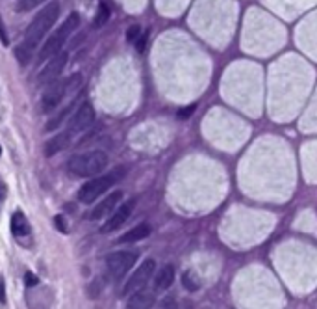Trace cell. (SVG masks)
Masks as SVG:
<instances>
[{
  "label": "cell",
  "mask_w": 317,
  "mask_h": 309,
  "mask_svg": "<svg viewBox=\"0 0 317 309\" xmlns=\"http://www.w3.org/2000/svg\"><path fill=\"white\" fill-rule=\"evenodd\" d=\"M123 175V168H117V171H111L110 175H104V177H95V179L88 181L86 185H82L78 190V201L82 203H93L95 199H98L104 192H108L110 187L119 181V177Z\"/></svg>",
  "instance_id": "cell-5"
},
{
  "label": "cell",
  "mask_w": 317,
  "mask_h": 309,
  "mask_svg": "<svg viewBox=\"0 0 317 309\" xmlns=\"http://www.w3.org/2000/svg\"><path fill=\"white\" fill-rule=\"evenodd\" d=\"M71 136H72V132H69V130H63V132L56 134L54 138H50L47 144H45V154H47V156H54L56 153L67 149L69 144H71Z\"/></svg>",
  "instance_id": "cell-12"
},
{
  "label": "cell",
  "mask_w": 317,
  "mask_h": 309,
  "mask_svg": "<svg viewBox=\"0 0 317 309\" xmlns=\"http://www.w3.org/2000/svg\"><path fill=\"white\" fill-rule=\"evenodd\" d=\"M175 265H163L154 276V289L156 291H165L175 281Z\"/></svg>",
  "instance_id": "cell-13"
},
{
  "label": "cell",
  "mask_w": 317,
  "mask_h": 309,
  "mask_svg": "<svg viewBox=\"0 0 317 309\" xmlns=\"http://www.w3.org/2000/svg\"><path fill=\"white\" fill-rule=\"evenodd\" d=\"M182 287L190 293H195V291L200 289V279L193 270H186L182 274Z\"/></svg>",
  "instance_id": "cell-18"
},
{
  "label": "cell",
  "mask_w": 317,
  "mask_h": 309,
  "mask_svg": "<svg viewBox=\"0 0 317 309\" xmlns=\"http://www.w3.org/2000/svg\"><path fill=\"white\" fill-rule=\"evenodd\" d=\"M58 15H60V4L58 2H50L48 6H45L35 15V19L28 25L26 32H24V38L21 41V45L15 49V58L19 64L21 65L30 64V60L33 58V50L37 49V45H39L41 41H43V38L48 34V30L52 28V25L58 21Z\"/></svg>",
  "instance_id": "cell-1"
},
{
  "label": "cell",
  "mask_w": 317,
  "mask_h": 309,
  "mask_svg": "<svg viewBox=\"0 0 317 309\" xmlns=\"http://www.w3.org/2000/svg\"><path fill=\"white\" fill-rule=\"evenodd\" d=\"M76 106H78V101H72V103H71L69 106H65L63 110H60V112H58V114H56L54 117H52V119H50V121L47 123V127H45V130H54V129H58L60 125H63L65 117L71 114V112L74 110V108H76Z\"/></svg>",
  "instance_id": "cell-17"
},
{
  "label": "cell",
  "mask_w": 317,
  "mask_h": 309,
  "mask_svg": "<svg viewBox=\"0 0 317 309\" xmlns=\"http://www.w3.org/2000/svg\"><path fill=\"white\" fill-rule=\"evenodd\" d=\"M67 60H69L67 52H58L56 56L47 60V64L43 65V69H41L39 75H37V84H39V86H45V84L54 82L56 78L60 77V73L63 71Z\"/></svg>",
  "instance_id": "cell-8"
},
{
  "label": "cell",
  "mask_w": 317,
  "mask_h": 309,
  "mask_svg": "<svg viewBox=\"0 0 317 309\" xmlns=\"http://www.w3.org/2000/svg\"><path fill=\"white\" fill-rule=\"evenodd\" d=\"M78 25H80V15L78 13H71V15L65 19L63 25L60 26V28L48 38L47 43L43 45V49L39 50L37 60H39V62H47V60H50L52 56H56L58 52H62L65 41L69 39V36L76 30V26Z\"/></svg>",
  "instance_id": "cell-3"
},
{
  "label": "cell",
  "mask_w": 317,
  "mask_h": 309,
  "mask_svg": "<svg viewBox=\"0 0 317 309\" xmlns=\"http://www.w3.org/2000/svg\"><path fill=\"white\" fill-rule=\"evenodd\" d=\"M154 304V294L147 291H135L134 296L130 298L127 309H151Z\"/></svg>",
  "instance_id": "cell-14"
},
{
  "label": "cell",
  "mask_w": 317,
  "mask_h": 309,
  "mask_svg": "<svg viewBox=\"0 0 317 309\" xmlns=\"http://www.w3.org/2000/svg\"><path fill=\"white\" fill-rule=\"evenodd\" d=\"M154 270H156V263H154V259H145L141 265H139V269L135 270L134 274L130 276V279L125 283V289L121 291V294L125 296V294H130V293H135V291L145 289V285L149 283V279L152 277Z\"/></svg>",
  "instance_id": "cell-7"
},
{
  "label": "cell",
  "mask_w": 317,
  "mask_h": 309,
  "mask_svg": "<svg viewBox=\"0 0 317 309\" xmlns=\"http://www.w3.org/2000/svg\"><path fill=\"white\" fill-rule=\"evenodd\" d=\"M80 84H82V75L80 73H74L69 80H58L56 78L54 82L47 84L48 88L45 90L43 97H41V108H43V112H52L56 106L63 101L65 95L69 91L76 90Z\"/></svg>",
  "instance_id": "cell-4"
},
{
  "label": "cell",
  "mask_w": 317,
  "mask_h": 309,
  "mask_svg": "<svg viewBox=\"0 0 317 309\" xmlns=\"http://www.w3.org/2000/svg\"><path fill=\"white\" fill-rule=\"evenodd\" d=\"M95 121V108L91 106V103H82V105L76 108L74 116L71 117V123H69V132H80V130L89 129Z\"/></svg>",
  "instance_id": "cell-9"
},
{
  "label": "cell",
  "mask_w": 317,
  "mask_h": 309,
  "mask_svg": "<svg viewBox=\"0 0 317 309\" xmlns=\"http://www.w3.org/2000/svg\"><path fill=\"white\" fill-rule=\"evenodd\" d=\"M121 197H123V192L121 190H115V192H111L106 199H102L98 205H95V209L89 212L88 218L89 220H98V218H104V216H110L113 209H115V205L121 201Z\"/></svg>",
  "instance_id": "cell-11"
},
{
  "label": "cell",
  "mask_w": 317,
  "mask_h": 309,
  "mask_svg": "<svg viewBox=\"0 0 317 309\" xmlns=\"http://www.w3.org/2000/svg\"><path fill=\"white\" fill-rule=\"evenodd\" d=\"M100 289H102V283H100V281L91 283V285H89V296H91V298L98 296V294H100Z\"/></svg>",
  "instance_id": "cell-25"
},
{
  "label": "cell",
  "mask_w": 317,
  "mask_h": 309,
  "mask_svg": "<svg viewBox=\"0 0 317 309\" xmlns=\"http://www.w3.org/2000/svg\"><path fill=\"white\" fill-rule=\"evenodd\" d=\"M193 110H195V105L186 106V108H182V110L178 112V117H180V119H186V117H190V116L193 114Z\"/></svg>",
  "instance_id": "cell-27"
},
{
  "label": "cell",
  "mask_w": 317,
  "mask_h": 309,
  "mask_svg": "<svg viewBox=\"0 0 317 309\" xmlns=\"http://www.w3.org/2000/svg\"><path fill=\"white\" fill-rule=\"evenodd\" d=\"M24 283H26V287H35V285L39 283V279H37V276H35V274L28 272V274L24 276Z\"/></svg>",
  "instance_id": "cell-24"
},
{
  "label": "cell",
  "mask_w": 317,
  "mask_h": 309,
  "mask_svg": "<svg viewBox=\"0 0 317 309\" xmlns=\"http://www.w3.org/2000/svg\"><path fill=\"white\" fill-rule=\"evenodd\" d=\"M0 154H2V147H0Z\"/></svg>",
  "instance_id": "cell-31"
},
{
  "label": "cell",
  "mask_w": 317,
  "mask_h": 309,
  "mask_svg": "<svg viewBox=\"0 0 317 309\" xmlns=\"http://www.w3.org/2000/svg\"><path fill=\"white\" fill-rule=\"evenodd\" d=\"M0 197H6V188H4V185H0Z\"/></svg>",
  "instance_id": "cell-30"
},
{
  "label": "cell",
  "mask_w": 317,
  "mask_h": 309,
  "mask_svg": "<svg viewBox=\"0 0 317 309\" xmlns=\"http://www.w3.org/2000/svg\"><path fill=\"white\" fill-rule=\"evenodd\" d=\"M139 36H141V26H139V25H132L130 28H128L127 39L130 41V43H134V41L139 39Z\"/></svg>",
  "instance_id": "cell-21"
},
{
  "label": "cell",
  "mask_w": 317,
  "mask_h": 309,
  "mask_svg": "<svg viewBox=\"0 0 317 309\" xmlns=\"http://www.w3.org/2000/svg\"><path fill=\"white\" fill-rule=\"evenodd\" d=\"M108 166V154L104 151H88L72 154L67 162V170L76 177H95Z\"/></svg>",
  "instance_id": "cell-2"
},
{
  "label": "cell",
  "mask_w": 317,
  "mask_h": 309,
  "mask_svg": "<svg viewBox=\"0 0 317 309\" xmlns=\"http://www.w3.org/2000/svg\"><path fill=\"white\" fill-rule=\"evenodd\" d=\"M0 43H2V45H6V47H8V43H9L8 30H6V26H4V21H2V17H0Z\"/></svg>",
  "instance_id": "cell-22"
},
{
  "label": "cell",
  "mask_w": 317,
  "mask_h": 309,
  "mask_svg": "<svg viewBox=\"0 0 317 309\" xmlns=\"http://www.w3.org/2000/svg\"><path fill=\"white\" fill-rule=\"evenodd\" d=\"M137 261L135 252H117L106 257V276L111 281H119Z\"/></svg>",
  "instance_id": "cell-6"
},
{
  "label": "cell",
  "mask_w": 317,
  "mask_h": 309,
  "mask_svg": "<svg viewBox=\"0 0 317 309\" xmlns=\"http://www.w3.org/2000/svg\"><path fill=\"white\" fill-rule=\"evenodd\" d=\"M6 302V285H4V279L0 277V304Z\"/></svg>",
  "instance_id": "cell-28"
},
{
  "label": "cell",
  "mask_w": 317,
  "mask_h": 309,
  "mask_svg": "<svg viewBox=\"0 0 317 309\" xmlns=\"http://www.w3.org/2000/svg\"><path fill=\"white\" fill-rule=\"evenodd\" d=\"M11 231L15 236H26L30 233V224L23 212H15L11 216Z\"/></svg>",
  "instance_id": "cell-16"
},
{
  "label": "cell",
  "mask_w": 317,
  "mask_h": 309,
  "mask_svg": "<svg viewBox=\"0 0 317 309\" xmlns=\"http://www.w3.org/2000/svg\"><path fill=\"white\" fill-rule=\"evenodd\" d=\"M54 224H56V228L60 229L62 233H67V222H65V218L62 216V214H58V216H56Z\"/></svg>",
  "instance_id": "cell-23"
},
{
  "label": "cell",
  "mask_w": 317,
  "mask_h": 309,
  "mask_svg": "<svg viewBox=\"0 0 317 309\" xmlns=\"http://www.w3.org/2000/svg\"><path fill=\"white\" fill-rule=\"evenodd\" d=\"M106 21H110V9L106 4H100L98 6V15L95 17V26H102Z\"/></svg>",
  "instance_id": "cell-20"
},
{
  "label": "cell",
  "mask_w": 317,
  "mask_h": 309,
  "mask_svg": "<svg viewBox=\"0 0 317 309\" xmlns=\"http://www.w3.org/2000/svg\"><path fill=\"white\" fill-rule=\"evenodd\" d=\"M159 309H176V300L175 298H165V300H161Z\"/></svg>",
  "instance_id": "cell-26"
},
{
  "label": "cell",
  "mask_w": 317,
  "mask_h": 309,
  "mask_svg": "<svg viewBox=\"0 0 317 309\" xmlns=\"http://www.w3.org/2000/svg\"><path fill=\"white\" fill-rule=\"evenodd\" d=\"M134 207H135V199H128V201H125V203L121 205L117 211H113L110 214V218H108V222L102 226V229H100V233H104V235H108V233H111V231H115V229H119L125 222H127L128 218H130V214L134 212Z\"/></svg>",
  "instance_id": "cell-10"
},
{
  "label": "cell",
  "mask_w": 317,
  "mask_h": 309,
  "mask_svg": "<svg viewBox=\"0 0 317 309\" xmlns=\"http://www.w3.org/2000/svg\"><path fill=\"white\" fill-rule=\"evenodd\" d=\"M149 235H151V226L149 224H141V226L130 229V231H127L125 235L121 236L119 244H125V242H139V240L147 238Z\"/></svg>",
  "instance_id": "cell-15"
},
{
  "label": "cell",
  "mask_w": 317,
  "mask_h": 309,
  "mask_svg": "<svg viewBox=\"0 0 317 309\" xmlns=\"http://www.w3.org/2000/svg\"><path fill=\"white\" fill-rule=\"evenodd\" d=\"M147 36H149V34H141V41H137V50H139V52H141L143 47H145V41H147Z\"/></svg>",
  "instance_id": "cell-29"
},
{
  "label": "cell",
  "mask_w": 317,
  "mask_h": 309,
  "mask_svg": "<svg viewBox=\"0 0 317 309\" xmlns=\"http://www.w3.org/2000/svg\"><path fill=\"white\" fill-rule=\"evenodd\" d=\"M43 2H45V0H19V4H17V11H30V9L41 6Z\"/></svg>",
  "instance_id": "cell-19"
}]
</instances>
